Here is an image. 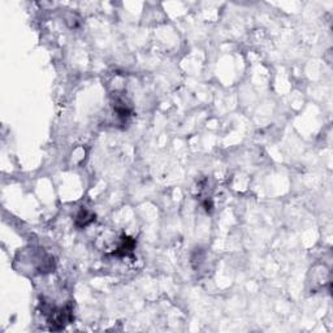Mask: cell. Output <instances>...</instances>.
Instances as JSON below:
<instances>
[{"instance_id":"obj_1","label":"cell","mask_w":333,"mask_h":333,"mask_svg":"<svg viewBox=\"0 0 333 333\" xmlns=\"http://www.w3.org/2000/svg\"><path fill=\"white\" fill-rule=\"evenodd\" d=\"M73 319V311L69 305L60 310H54L51 311V317H50V324L51 329H63L67 324H69Z\"/></svg>"},{"instance_id":"obj_2","label":"cell","mask_w":333,"mask_h":333,"mask_svg":"<svg viewBox=\"0 0 333 333\" xmlns=\"http://www.w3.org/2000/svg\"><path fill=\"white\" fill-rule=\"evenodd\" d=\"M135 243H137L135 240L125 236L121 240V243L115 250V255H117V257H128V255H130L133 253V250H134Z\"/></svg>"},{"instance_id":"obj_3","label":"cell","mask_w":333,"mask_h":333,"mask_svg":"<svg viewBox=\"0 0 333 333\" xmlns=\"http://www.w3.org/2000/svg\"><path fill=\"white\" fill-rule=\"evenodd\" d=\"M95 220V215L92 214V212H90V211L88 210H81L77 214V216H75V225L78 226V228H85V226H88L89 224H92V222Z\"/></svg>"}]
</instances>
